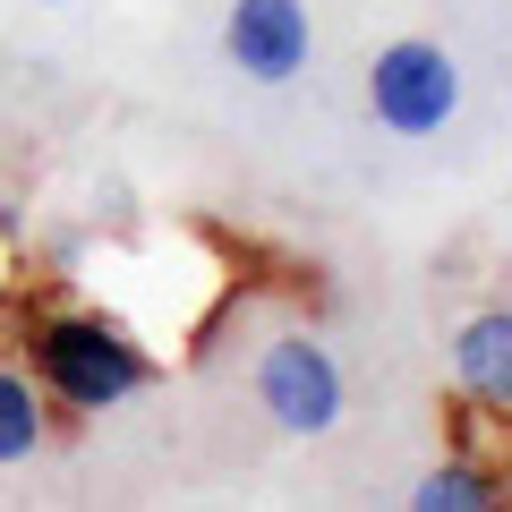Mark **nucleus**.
<instances>
[{
  "mask_svg": "<svg viewBox=\"0 0 512 512\" xmlns=\"http://www.w3.org/2000/svg\"><path fill=\"white\" fill-rule=\"evenodd\" d=\"M52 444V402H43V384L26 367L0 359V470H18Z\"/></svg>",
  "mask_w": 512,
  "mask_h": 512,
  "instance_id": "0eeeda50",
  "label": "nucleus"
},
{
  "mask_svg": "<svg viewBox=\"0 0 512 512\" xmlns=\"http://www.w3.org/2000/svg\"><path fill=\"white\" fill-rule=\"evenodd\" d=\"M26 376L43 384V402L69 410V419H103L128 410L154 384V359L128 342L111 316L60 308V316H26Z\"/></svg>",
  "mask_w": 512,
  "mask_h": 512,
  "instance_id": "f257e3e1",
  "label": "nucleus"
},
{
  "mask_svg": "<svg viewBox=\"0 0 512 512\" xmlns=\"http://www.w3.org/2000/svg\"><path fill=\"white\" fill-rule=\"evenodd\" d=\"M461 111V60L444 43H384L367 60V120L384 137H444Z\"/></svg>",
  "mask_w": 512,
  "mask_h": 512,
  "instance_id": "f03ea898",
  "label": "nucleus"
},
{
  "mask_svg": "<svg viewBox=\"0 0 512 512\" xmlns=\"http://www.w3.org/2000/svg\"><path fill=\"white\" fill-rule=\"evenodd\" d=\"M342 402H350L342 359H333L316 333L265 342V359H256V410H265L282 436H325V427L342 419Z\"/></svg>",
  "mask_w": 512,
  "mask_h": 512,
  "instance_id": "7ed1b4c3",
  "label": "nucleus"
},
{
  "mask_svg": "<svg viewBox=\"0 0 512 512\" xmlns=\"http://www.w3.org/2000/svg\"><path fill=\"white\" fill-rule=\"evenodd\" d=\"M453 384H461V402L512 419V308H478L453 333Z\"/></svg>",
  "mask_w": 512,
  "mask_h": 512,
  "instance_id": "39448f33",
  "label": "nucleus"
},
{
  "mask_svg": "<svg viewBox=\"0 0 512 512\" xmlns=\"http://www.w3.org/2000/svg\"><path fill=\"white\" fill-rule=\"evenodd\" d=\"M222 60L239 77H256V86H291L316 60L308 0H231L222 9Z\"/></svg>",
  "mask_w": 512,
  "mask_h": 512,
  "instance_id": "20e7f679",
  "label": "nucleus"
},
{
  "mask_svg": "<svg viewBox=\"0 0 512 512\" xmlns=\"http://www.w3.org/2000/svg\"><path fill=\"white\" fill-rule=\"evenodd\" d=\"M495 504H512V487H504V470L478 461V453L436 461V470L410 487V512H495Z\"/></svg>",
  "mask_w": 512,
  "mask_h": 512,
  "instance_id": "423d86ee",
  "label": "nucleus"
}]
</instances>
